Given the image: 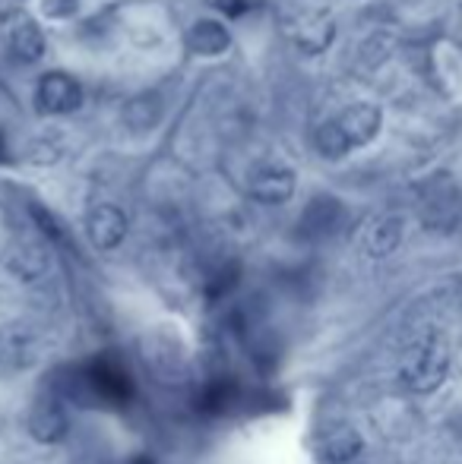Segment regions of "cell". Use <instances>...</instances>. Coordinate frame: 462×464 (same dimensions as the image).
I'll return each mask as SVG.
<instances>
[{
	"label": "cell",
	"instance_id": "cell-21",
	"mask_svg": "<svg viewBox=\"0 0 462 464\" xmlns=\"http://www.w3.org/2000/svg\"><path fill=\"white\" fill-rule=\"evenodd\" d=\"M76 10V0H44V13L48 16H70Z\"/></svg>",
	"mask_w": 462,
	"mask_h": 464
},
{
	"label": "cell",
	"instance_id": "cell-13",
	"mask_svg": "<svg viewBox=\"0 0 462 464\" xmlns=\"http://www.w3.org/2000/svg\"><path fill=\"white\" fill-rule=\"evenodd\" d=\"M10 48L19 61H38L44 54V35L35 19L19 16L10 23Z\"/></svg>",
	"mask_w": 462,
	"mask_h": 464
},
{
	"label": "cell",
	"instance_id": "cell-17",
	"mask_svg": "<svg viewBox=\"0 0 462 464\" xmlns=\"http://www.w3.org/2000/svg\"><path fill=\"white\" fill-rule=\"evenodd\" d=\"M10 266H13V269H16L23 278H35V276H42V272L48 269V256H44L42 246L23 244V246L16 250V256L10 259Z\"/></svg>",
	"mask_w": 462,
	"mask_h": 464
},
{
	"label": "cell",
	"instance_id": "cell-10",
	"mask_svg": "<svg viewBox=\"0 0 462 464\" xmlns=\"http://www.w3.org/2000/svg\"><path fill=\"white\" fill-rule=\"evenodd\" d=\"M380 121H383L380 108H377V104H368V102L351 104L346 114L339 117V123L351 140V146H368V142L380 133Z\"/></svg>",
	"mask_w": 462,
	"mask_h": 464
},
{
	"label": "cell",
	"instance_id": "cell-3",
	"mask_svg": "<svg viewBox=\"0 0 462 464\" xmlns=\"http://www.w3.org/2000/svg\"><path fill=\"white\" fill-rule=\"evenodd\" d=\"M289 35L298 51H304V54H320V51H327L329 42H333L336 23L327 13H304V16H298L295 23L289 25Z\"/></svg>",
	"mask_w": 462,
	"mask_h": 464
},
{
	"label": "cell",
	"instance_id": "cell-5",
	"mask_svg": "<svg viewBox=\"0 0 462 464\" xmlns=\"http://www.w3.org/2000/svg\"><path fill=\"white\" fill-rule=\"evenodd\" d=\"M86 234L93 246L99 250H114L123 237H127V215L112 202H102L86 215Z\"/></svg>",
	"mask_w": 462,
	"mask_h": 464
},
{
	"label": "cell",
	"instance_id": "cell-22",
	"mask_svg": "<svg viewBox=\"0 0 462 464\" xmlns=\"http://www.w3.org/2000/svg\"><path fill=\"white\" fill-rule=\"evenodd\" d=\"M130 464H152V459H146V455H140V459H133Z\"/></svg>",
	"mask_w": 462,
	"mask_h": 464
},
{
	"label": "cell",
	"instance_id": "cell-16",
	"mask_svg": "<svg viewBox=\"0 0 462 464\" xmlns=\"http://www.w3.org/2000/svg\"><path fill=\"white\" fill-rule=\"evenodd\" d=\"M314 146H317V152H320L323 159H342V155L351 149V140L346 136V130H342L339 121H329V123H323V127L317 130Z\"/></svg>",
	"mask_w": 462,
	"mask_h": 464
},
{
	"label": "cell",
	"instance_id": "cell-7",
	"mask_svg": "<svg viewBox=\"0 0 462 464\" xmlns=\"http://www.w3.org/2000/svg\"><path fill=\"white\" fill-rule=\"evenodd\" d=\"M295 193V174L282 165H263L251 174V196L266 206H279L289 202Z\"/></svg>",
	"mask_w": 462,
	"mask_h": 464
},
{
	"label": "cell",
	"instance_id": "cell-8",
	"mask_svg": "<svg viewBox=\"0 0 462 464\" xmlns=\"http://www.w3.org/2000/svg\"><path fill=\"white\" fill-rule=\"evenodd\" d=\"M143 361L159 372L162 379H181L187 367V357L178 335H165V342H159V335H149L146 344H143Z\"/></svg>",
	"mask_w": 462,
	"mask_h": 464
},
{
	"label": "cell",
	"instance_id": "cell-4",
	"mask_svg": "<svg viewBox=\"0 0 462 464\" xmlns=\"http://www.w3.org/2000/svg\"><path fill=\"white\" fill-rule=\"evenodd\" d=\"M67 430H70V420H67V411L61 408V401H57L54 395L38 398L29 414V433L35 436L38 442H44V446H54V442H61L64 436H67Z\"/></svg>",
	"mask_w": 462,
	"mask_h": 464
},
{
	"label": "cell",
	"instance_id": "cell-14",
	"mask_svg": "<svg viewBox=\"0 0 462 464\" xmlns=\"http://www.w3.org/2000/svg\"><path fill=\"white\" fill-rule=\"evenodd\" d=\"M361 452V436L351 427H333L327 430V436L320 440V455L329 464H349Z\"/></svg>",
	"mask_w": 462,
	"mask_h": 464
},
{
	"label": "cell",
	"instance_id": "cell-6",
	"mask_svg": "<svg viewBox=\"0 0 462 464\" xmlns=\"http://www.w3.org/2000/svg\"><path fill=\"white\" fill-rule=\"evenodd\" d=\"M342 215L346 212H342V202L336 199V196H314V199L308 202V208H304L298 231L308 240H323L342 225Z\"/></svg>",
	"mask_w": 462,
	"mask_h": 464
},
{
	"label": "cell",
	"instance_id": "cell-20",
	"mask_svg": "<svg viewBox=\"0 0 462 464\" xmlns=\"http://www.w3.org/2000/svg\"><path fill=\"white\" fill-rule=\"evenodd\" d=\"M229 401H231V385H212L203 398V408L222 411V408H229Z\"/></svg>",
	"mask_w": 462,
	"mask_h": 464
},
{
	"label": "cell",
	"instance_id": "cell-1",
	"mask_svg": "<svg viewBox=\"0 0 462 464\" xmlns=\"http://www.w3.org/2000/svg\"><path fill=\"white\" fill-rule=\"evenodd\" d=\"M447 370H450V348H447L444 335L434 329H425L421 335H415L399 363L402 382L412 392H418V395L437 389L447 379Z\"/></svg>",
	"mask_w": 462,
	"mask_h": 464
},
{
	"label": "cell",
	"instance_id": "cell-12",
	"mask_svg": "<svg viewBox=\"0 0 462 464\" xmlns=\"http://www.w3.org/2000/svg\"><path fill=\"white\" fill-rule=\"evenodd\" d=\"M187 44H191L193 54H203V57H216L222 54L225 48L231 44L229 29L216 19H197L187 32Z\"/></svg>",
	"mask_w": 462,
	"mask_h": 464
},
{
	"label": "cell",
	"instance_id": "cell-19",
	"mask_svg": "<svg viewBox=\"0 0 462 464\" xmlns=\"http://www.w3.org/2000/svg\"><path fill=\"white\" fill-rule=\"evenodd\" d=\"M216 4V10H222L225 16L238 19V16H247V13H253L260 6V0H212Z\"/></svg>",
	"mask_w": 462,
	"mask_h": 464
},
{
	"label": "cell",
	"instance_id": "cell-2",
	"mask_svg": "<svg viewBox=\"0 0 462 464\" xmlns=\"http://www.w3.org/2000/svg\"><path fill=\"white\" fill-rule=\"evenodd\" d=\"M35 104L44 114H70L83 104V89L74 76L67 73H48L42 76L35 89Z\"/></svg>",
	"mask_w": 462,
	"mask_h": 464
},
{
	"label": "cell",
	"instance_id": "cell-18",
	"mask_svg": "<svg viewBox=\"0 0 462 464\" xmlns=\"http://www.w3.org/2000/svg\"><path fill=\"white\" fill-rule=\"evenodd\" d=\"M32 218L38 221V227H42L44 234H48L51 240H64V227L57 225V218L51 212H44L42 206H32Z\"/></svg>",
	"mask_w": 462,
	"mask_h": 464
},
{
	"label": "cell",
	"instance_id": "cell-9",
	"mask_svg": "<svg viewBox=\"0 0 462 464\" xmlns=\"http://www.w3.org/2000/svg\"><path fill=\"white\" fill-rule=\"evenodd\" d=\"M402 244V218L399 215H377L364 225L361 231V250L370 259H383Z\"/></svg>",
	"mask_w": 462,
	"mask_h": 464
},
{
	"label": "cell",
	"instance_id": "cell-15",
	"mask_svg": "<svg viewBox=\"0 0 462 464\" xmlns=\"http://www.w3.org/2000/svg\"><path fill=\"white\" fill-rule=\"evenodd\" d=\"M159 121H162L159 95H136V98H130L127 108H123V123H127L130 130H136V133H146V130H152Z\"/></svg>",
	"mask_w": 462,
	"mask_h": 464
},
{
	"label": "cell",
	"instance_id": "cell-11",
	"mask_svg": "<svg viewBox=\"0 0 462 464\" xmlns=\"http://www.w3.org/2000/svg\"><path fill=\"white\" fill-rule=\"evenodd\" d=\"M89 389H93L95 401H127L130 398V379L112 363L99 361L86 370Z\"/></svg>",
	"mask_w": 462,
	"mask_h": 464
}]
</instances>
